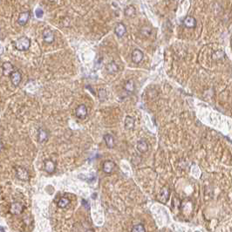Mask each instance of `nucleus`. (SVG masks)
<instances>
[{
  "label": "nucleus",
  "instance_id": "9d476101",
  "mask_svg": "<svg viewBox=\"0 0 232 232\" xmlns=\"http://www.w3.org/2000/svg\"><path fill=\"white\" fill-rule=\"evenodd\" d=\"M11 78V81H12V85L14 86H18V85L20 84L21 80H22V74L19 71H14L12 73V75L10 76Z\"/></svg>",
  "mask_w": 232,
  "mask_h": 232
},
{
  "label": "nucleus",
  "instance_id": "412c9836",
  "mask_svg": "<svg viewBox=\"0 0 232 232\" xmlns=\"http://www.w3.org/2000/svg\"><path fill=\"white\" fill-rule=\"evenodd\" d=\"M70 204V200L66 197H61L60 199L58 201L57 205L58 207L60 209H65Z\"/></svg>",
  "mask_w": 232,
  "mask_h": 232
},
{
  "label": "nucleus",
  "instance_id": "f257e3e1",
  "mask_svg": "<svg viewBox=\"0 0 232 232\" xmlns=\"http://www.w3.org/2000/svg\"><path fill=\"white\" fill-rule=\"evenodd\" d=\"M13 45L18 51H27L31 46V40L27 37H21L13 43Z\"/></svg>",
  "mask_w": 232,
  "mask_h": 232
},
{
  "label": "nucleus",
  "instance_id": "5701e85b",
  "mask_svg": "<svg viewBox=\"0 0 232 232\" xmlns=\"http://www.w3.org/2000/svg\"><path fill=\"white\" fill-rule=\"evenodd\" d=\"M212 58L216 60H221V59H224L225 58V53L223 52V51H216L215 53H213L212 54Z\"/></svg>",
  "mask_w": 232,
  "mask_h": 232
},
{
  "label": "nucleus",
  "instance_id": "2eb2a0df",
  "mask_svg": "<svg viewBox=\"0 0 232 232\" xmlns=\"http://www.w3.org/2000/svg\"><path fill=\"white\" fill-rule=\"evenodd\" d=\"M29 18H30V12H24L20 13V15L18 17V24L19 25H25L26 23L28 22Z\"/></svg>",
  "mask_w": 232,
  "mask_h": 232
},
{
  "label": "nucleus",
  "instance_id": "7ed1b4c3",
  "mask_svg": "<svg viewBox=\"0 0 232 232\" xmlns=\"http://www.w3.org/2000/svg\"><path fill=\"white\" fill-rule=\"evenodd\" d=\"M24 205L18 202H15V203H12L10 205L9 208V212L12 214V215H19L22 212L24 211Z\"/></svg>",
  "mask_w": 232,
  "mask_h": 232
},
{
  "label": "nucleus",
  "instance_id": "dca6fc26",
  "mask_svg": "<svg viewBox=\"0 0 232 232\" xmlns=\"http://www.w3.org/2000/svg\"><path fill=\"white\" fill-rule=\"evenodd\" d=\"M106 72L110 74H114L119 71V67L118 65L114 61H111L106 65Z\"/></svg>",
  "mask_w": 232,
  "mask_h": 232
},
{
  "label": "nucleus",
  "instance_id": "f3484780",
  "mask_svg": "<svg viewBox=\"0 0 232 232\" xmlns=\"http://www.w3.org/2000/svg\"><path fill=\"white\" fill-rule=\"evenodd\" d=\"M134 124H135V121L133 117L131 116H126L125 118V121H124V126H125V128L127 129V130H131V129H134Z\"/></svg>",
  "mask_w": 232,
  "mask_h": 232
},
{
  "label": "nucleus",
  "instance_id": "39448f33",
  "mask_svg": "<svg viewBox=\"0 0 232 232\" xmlns=\"http://www.w3.org/2000/svg\"><path fill=\"white\" fill-rule=\"evenodd\" d=\"M75 115L76 117L80 120H84L87 116V108L84 104H80L76 107L75 110Z\"/></svg>",
  "mask_w": 232,
  "mask_h": 232
},
{
  "label": "nucleus",
  "instance_id": "cd10ccee",
  "mask_svg": "<svg viewBox=\"0 0 232 232\" xmlns=\"http://www.w3.org/2000/svg\"><path fill=\"white\" fill-rule=\"evenodd\" d=\"M82 204L84 205V207H85V209H90L89 204H88V202H87L86 200H85V199L82 200Z\"/></svg>",
  "mask_w": 232,
  "mask_h": 232
},
{
  "label": "nucleus",
  "instance_id": "aec40b11",
  "mask_svg": "<svg viewBox=\"0 0 232 232\" xmlns=\"http://www.w3.org/2000/svg\"><path fill=\"white\" fill-rule=\"evenodd\" d=\"M137 149H138L139 152L141 153H146L147 151L148 150V145L145 140H141L139 141L138 143H137Z\"/></svg>",
  "mask_w": 232,
  "mask_h": 232
},
{
  "label": "nucleus",
  "instance_id": "c756f323",
  "mask_svg": "<svg viewBox=\"0 0 232 232\" xmlns=\"http://www.w3.org/2000/svg\"><path fill=\"white\" fill-rule=\"evenodd\" d=\"M1 231H4V228H3V227H1Z\"/></svg>",
  "mask_w": 232,
  "mask_h": 232
},
{
  "label": "nucleus",
  "instance_id": "f03ea898",
  "mask_svg": "<svg viewBox=\"0 0 232 232\" xmlns=\"http://www.w3.org/2000/svg\"><path fill=\"white\" fill-rule=\"evenodd\" d=\"M15 170H16V176L21 181L24 182H27L30 179V175H29L28 170L24 167H15Z\"/></svg>",
  "mask_w": 232,
  "mask_h": 232
},
{
  "label": "nucleus",
  "instance_id": "393cba45",
  "mask_svg": "<svg viewBox=\"0 0 232 232\" xmlns=\"http://www.w3.org/2000/svg\"><path fill=\"white\" fill-rule=\"evenodd\" d=\"M131 230H132L133 232H145L146 231V229L144 228L143 224H136V225H134V227L132 228Z\"/></svg>",
  "mask_w": 232,
  "mask_h": 232
},
{
  "label": "nucleus",
  "instance_id": "a211bd4d",
  "mask_svg": "<svg viewBox=\"0 0 232 232\" xmlns=\"http://www.w3.org/2000/svg\"><path fill=\"white\" fill-rule=\"evenodd\" d=\"M48 139V133L47 131L43 129V128H39L38 130V140L39 142H44L45 141H47Z\"/></svg>",
  "mask_w": 232,
  "mask_h": 232
},
{
  "label": "nucleus",
  "instance_id": "bb28decb",
  "mask_svg": "<svg viewBox=\"0 0 232 232\" xmlns=\"http://www.w3.org/2000/svg\"><path fill=\"white\" fill-rule=\"evenodd\" d=\"M35 13H36V16L38 17V18H41V17L43 16V11L41 10L40 8H38L36 10V12H35Z\"/></svg>",
  "mask_w": 232,
  "mask_h": 232
},
{
  "label": "nucleus",
  "instance_id": "423d86ee",
  "mask_svg": "<svg viewBox=\"0 0 232 232\" xmlns=\"http://www.w3.org/2000/svg\"><path fill=\"white\" fill-rule=\"evenodd\" d=\"M14 66L11 62H4L2 65V73L4 77H10L14 72Z\"/></svg>",
  "mask_w": 232,
  "mask_h": 232
},
{
  "label": "nucleus",
  "instance_id": "0eeeda50",
  "mask_svg": "<svg viewBox=\"0 0 232 232\" xmlns=\"http://www.w3.org/2000/svg\"><path fill=\"white\" fill-rule=\"evenodd\" d=\"M143 57H144V54L143 53L139 50V49H134V51L132 52V54H131V59H132V61L135 63V64H139L141 63L142 60L143 59Z\"/></svg>",
  "mask_w": 232,
  "mask_h": 232
},
{
  "label": "nucleus",
  "instance_id": "4be33fe9",
  "mask_svg": "<svg viewBox=\"0 0 232 232\" xmlns=\"http://www.w3.org/2000/svg\"><path fill=\"white\" fill-rule=\"evenodd\" d=\"M124 13H125V15L126 17H134L135 15V13H136V10H135L134 6L129 5L124 10Z\"/></svg>",
  "mask_w": 232,
  "mask_h": 232
},
{
  "label": "nucleus",
  "instance_id": "a878e982",
  "mask_svg": "<svg viewBox=\"0 0 232 232\" xmlns=\"http://www.w3.org/2000/svg\"><path fill=\"white\" fill-rule=\"evenodd\" d=\"M98 95H99V98H100V100H101V101H106V99H107L106 90L100 89L99 90V94H98Z\"/></svg>",
  "mask_w": 232,
  "mask_h": 232
},
{
  "label": "nucleus",
  "instance_id": "b1692460",
  "mask_svg": "<svg viewBox=\"0 0 232 232\" xmlns=\"http://www.w3.org/2000/svg\"><path fill=\"white\" fill-rule=\"evenodd\" d=\"M152 33V29L148 26H143L142 28L141 29V34L144 37H149Z\"/></svg>",
  "mask_w": 232,
  "mask_h": 232
},
{
  "label": "nucleus",
  "instance_id": "ddd939ff",
  "mask_svg": "<svg viewBox=\"0 0 232 232\" xmlns=\"http://www.w3.org/2000/svg\"><path fill=\"white\" fill-rule=\"evenodd\" d=\"M126 32V29L125 24H123L122 23H118L116 24V26L114 28V33L116 34V36L119 37V38H121L125 35Z\"/></svg>",
  "mask_w": 232,
  "mask_h": 232
},
{
  "label": "nucleus",
  "instance_id": "f8f14e48",
  "mask_svg": "<svg viewBox=\"0 0 232 232\" xmlns=\"http://www.w3.org/2000/svg\"><path fill=\"white\" fill-rule=\"evenodd\" d=\"M183 25L186 27V28L193 29L196 26V20L194 17L192 16H188L184 18L183 20Z\"/></svg>",
  "mask_w": 232,
  "mask_h": 232
},
{
  "label": "nucleus",
  "instance_id": "4468645a",
  "mask_svg": "<svg viewBox=\"0 0 232 232\" xmlns=\"http://www.w3.org/2000/svg\"><path fill=\"white\" fill-rule=\"evenodd\" d=\"M103 139H104V142L106 143V146L108 148H114V147H115L114 138L112 134H106L104 136H103Z\"/></svg>",
  "mask_w": 232,
  "mask_h": 232
},
{
  "label": "nucleus",
  "instance_id": "6e6552de",
  "mask_svg": "<svg viewBox=\"0 0 232 232\" xmlns=\"http://www.w3.org/2000/svg\"><path fill=\"white\" fill-rule=\"evenodd\" d=\"M43 39L45 41V43L47 44H52L53 42H54V39H55V37H54V33L52 30L50 29H45L44 32H43Z\"/></svg>",
  "mask_w": 232,
  "mask_h": 232
},
{
  "label": "nucleus",
  "instance_id": "7c9ffc66",
  "mask_svg": "<svg viewBox=\"0 0 232 232\" xmlns=\"http://www.w3.org/2000/svg\"><path fill=\"white\" fill-rule=\"evenodd\" d=\"M231 45H232V38H231Z\"/></svg>",
  "mask_w": 232,
  "mask_h": 232
},
{
  "label": "nucleus",
  "instance_id": "1a4fd4ad",
  "mask_svg": "<svg viewBox=\"0 0 232 232\" xmlns=\"http://www.w3.org/2000/svg\"><path fill=\"white\" fill-rule=\"evenodd\" d=\"M115 167H116V164H115L113 161L107 160V161H105L104 163H103L102 169H103V172H104V173H106V174H111V173H113V171L114 170Z\"/></svg>",
  "mask_w": 232,
  "mask_h": 232
},
{
  "label": "nucleus",
  "instance_id": "c85d7f7f",
  "mask_svg": "<svg viewBox=\"0 0 232 232\" xmlns=\"http://www.w3.org/2000/svg\"><path fill=\"white\" fill-rule=\"evenodd\" d=\"M57 0H49V2H51V3H54V2H56Z\"/></svg>",
  "mask_w": 232,
  "mask_h": 232
},
{
  "label": "nucleus",
  "instance_id": "9b49d317",
  "mask_svg": "<svg viewBox=\"0 0 232 232\" xmlns=\"http://www.w3.org/2000/svg\"><path fill=\"white\" fill-rule=\"evenodd\" d=\"M44 169L45 172H47L48 174H53L56 169V164L55 162L52 161V160H45L44 162Z\"/></svg>",
  "mask_w": 232,
  "mask_h": 232
},
{
  "label": "nucleus",
  "instance_id": "20e7f679",
  "mask_svg": "<svg viewBox=\"0 0 232 232\" xmlns=\"http://www.w3.org/2000/svg\"><path fill=\"white\" fill-rule=\"evenodd\" d=\"M169 195H170V189H169V188L168 187V186H165V187H163L161 189V191L159 193L157 198H158V200L161 203L164 204V203H166L168 200Z\"/></svg>",
  "mask_w": 232,
  "mask_h": 232
},
{
  "label": "nucleus",
  "instance_id": "6ab92c4d",
  "mask_svg": "<svg viewBox=\"0 0 232 232\" xmlns=\"http://www.w3.org/2000/svg\"><path fill=\"white\" fill-rule=\"evenodd\" d=\"M124 89L126 93H129V94H133L135 90V84L133 80H128L127 81H126L125 85H124Z\"/></svg>",
  "mask_w": 232,
  "mask_h": 232
}]
</instances>
